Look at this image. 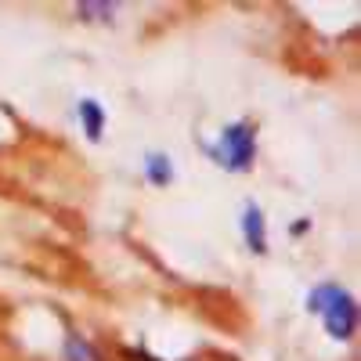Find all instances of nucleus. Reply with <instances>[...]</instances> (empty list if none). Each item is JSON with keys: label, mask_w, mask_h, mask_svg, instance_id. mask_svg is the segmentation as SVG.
Listing matches in <instances>:
<instances>
[{"label": "nucleus", "mask_w": 361, "mask_h": 361, "mask_svg": "<svg viewBox=\"0 0 361 361\" xmlns=\"http://www.w3.org/2000/svg\"><path fill=\"white\" fill-rule=\"evenodd\" d=\"M307 307L314 314H322L325 322V333L333 340H350L354 329H357V304L347 289H340L336 282H322L311 289L307 296Z\"/></svg>", "instance_id": "nucleus-1"}, {"label": "nucleus", "mask_w": 361, "mask_h": 361, "mask_svg": "<svg viewBox=\"0 0 361 361\" xmlns=\"http://www.w3.org/2000/svg\"><path fill=\"white\" fill-rule=\"evenodd\" d=\"M206 156L228 173H246L257 163V127L253 123H228L217 141L206 145Z\"/></svg>", "instance_id": "nucleus-2"}, {"label": "nucleus", "mask_w": 361, "mask_h": 361, "mask_svg": "<svg viewBox=\"0 0 361 361\" xmlns=\"http://www.w3.org/2000/svg\"><path fill=\"white\" fill-rule=\"evenodd\" d=\"M243 238H246V246L253 253H264L267 250V228H264V214H260V206L246 202L243 209Z\"/></svg>", "instance_id": "nucleus-3"}, {"label": "nucleus", "mask_w": 361, "mask_h": 361, "mask_svg": "<svg viewBox=\"0 0 361 361\" xmlns=\"http://www.w3.org/2000/svg\"><path fill=\"white\" fill-rule=\"evenodd\" d=\"M76 116H80V127L87 130V137L98 141L102 130H105V112H102V105H98L94 98H83L80 109H76Z\"/></svg>", "instance_id": "nucleus-4"}, {"label": "nucleus", "mask_w": 361, "mask_h": 361, "mask_svg": "<svg viewBox=\"0 0 361 361\" xmlns=\"http://www.w3.org/2000/svg\"><path fill=\"white\" fill-rule=\"evenodd\" d=\"M145 177L152 180V185L166 188L170 180H173V163H170V156H163V152H152V156L145 159Z\"/></svg>", "instance_id": "nucleus-5"}, {"label": "nucleus", "mask_w": 361, "mask_h": 361, "mask_svg": "<svg viewBox=\"0 0 361 361\" xmlns=\"http://www.w3.org/2000/svg\"><path fill=\"white\" fill-rule=\"evenodd\" d=\"M66 361H102V357L83 336H69L66 340Z\"/></svg>", "instance_id": "nucleus-6"}]
</instances>
